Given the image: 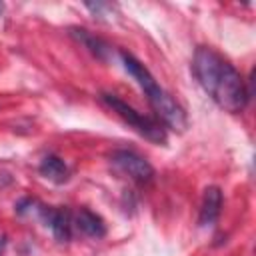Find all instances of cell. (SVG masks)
Instances as JSON below:
<instances>
[{"label": "cell", "mask_w": 256, "mask_h": 256, "mask_svg": "<svg viewBox=\"0 0 256 256\" xmlns=\"http://www.w3.org/2000/svg\"><path fill=\"white\" fill-rule=\"evenodd\" d=\"M2 10H4V4H2V2H0V12H2Z\"/></svg>", "instance_id": "cell-11"}, {"label": "cell", "mask_w": 256, "mask_h": 256, "mask_svg": "<svg viewBox=\"0 0 256 256\" xmlns=\"http://www.w3.org/2000/svg\"><path fill=\"white\" fill-rule=\"evenodd\" d=\"M30 208H16L18 214H36L46 228H50V232L54 234V238L58 242H68L72 236V214L68 208H52V206H42L36 200H28Z\"/></svg>", "instance_id": "cell-4"}, {"label": "cell", "mask_w": 256, "mask_h": 256, "mask_svg": "<svg viewBox=\"0 0 256 256\" xmlns=\"http://www.w3.org/2000/svg\"><path fill=\"white\" fill-rule=\"evenodd\" d=\"M4 246H6V240H4V238H0V254H2V250H4Z\"/></svg>", "instance_id": "cell-10"}, {"label": "cell", "mask_w": 256, "mask_h": 256, "mask_svg": "<svg viewBox=\"0 0 256 256\" xmlns=\"http://www.w3.org/2000/svg\"><path fill=\"white\" fill-rule=\"evenodd\" d=\"M110 162L112 166L128 176L132 182L136 184H148L154 176V168L150 166V162L146 158H142L140 154L132 152V150H116L110 154Z\"/></svg>", "instance_id": "cell-5"}, {"label": "cell", "mask_w": 256, "mask_h": 256, "mask_svg": "<svg viewBox=\"0 0 256 256\" xmlns=\"http://www.w3.org/2000/svg\"><path fill=\"white\" fill-rule=\"evenodd\" d=\"M222 208V190L218 186H208L202 196V208H200V224L208 226L214 224L220 216Z\"/></svg>", "instance_id": "cell-7"}, {"label": "cell", "mask_w": 256, "mask_h": 256, "mask_svg": "<svg viewBox=\"0 0 256 256\" xmlns=\"http://www.w3.org/2000/svg\"><path fill=\"white\" fill-rule=\"evenodd\" d=\"M70 36L76 38L84 48H88L96 58H100V60H106V58H108L110 46H108L104 40H100L98 36L90 34L88 30H84V28H70Z\"/></svg>", "instance_id": "cell-9"}, {"label": "cell", "mask_w": 256, "mask_h": 256, "mask_svg": "<svg viewBox=\"0 0 256 256\" xmlns=\"http://www.w3.org/2000/svg\"><path fill=\"white\" fill-rule=\"evenodd\" d=\"M120 58H122V62H124L126 72L138 82V86H140L142 92L146 94L150 106H152L154 112L160 116V120H162L168 128H172V130H178V132L186 130L188 118H186L184 108L154 80V76L148 72V68H146L138 58H134L130 52H126V50H120Z\"/></svg>", "instance_id": "cell-2"}, {"label": "cell", "mask_w": 256, "mask_h": 256, "mask_svg": "<svg viewBox=\"0 0 256 256\" xmlns=\"http://www.w3.org/2000/svg\"><path fill=\"white\" fill-rule=\"evenodd\" d=\"M192 72L202 90L226 112L238 114L246 108L250 92L240 72L216 50L200 46L192 58Z\"/></svg>", "instance_id": "cell-1"}, {"label": "cell", "mask_w": 256, "mask_h": 256, "mask_svg": "<svg viewBox=\"0 0 256 256\" xmlns=\"http://www.w3.org/2000/svg\"><path fill=\"white\" fill-rule=\"evenodd\" d=\"M100 102L106 104L114 114H118L126 124H130L138 134H142L146 140L154 142V144H166V130L160 126V122L144 116L142 112L134 110L128 102H124L120 96L110 94V92H102L100 94Z\"/></svg>", "instance_id": "cell-3"}, {"label": "cell", "mask_w": 256, "mask_h": 256, "mask_svg": "<svg viewBox=\"0 0 256 256\" xmlns=\"http://www.w3.org/2000/svg\"><path fill=\"white\" fill-rule=\"evenodd\" d=\"M72 224L84 236H90V238H104L106 236V224H104V220L96 212H92L88 208H80Z\"/></svg>", "instance_id": "cell-6"}, {"label": "cell", "mask_w": 256, "mask_h": 256, "mask_svg": "<svg viewBox=\"0 0 256 256\" xmlns=\"http://www.w3.org/2000/svg\"><path fill=\"white\" fill-rule=\"evenodd\" d=\"M38 170H40V174H42L44 178H48V180L54 182V184H64V182H68V178H70V170H68L66 162H64L62 158L54 156V154L44 156L42 162H40V166H38Z\"/></svg>", "instance_id": "cell-8"}]
</instances>
